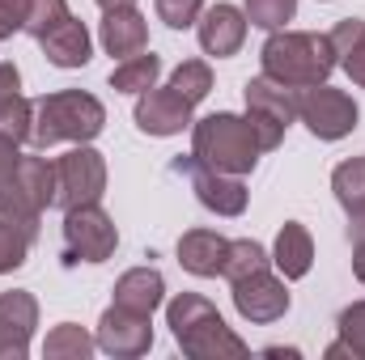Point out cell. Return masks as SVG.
<instances>
[{
    "mask_svg": "<svg viewBox=\"0 0 365 360\" xmlns=\"http://www.w3.org/2000/svg\"><path fill=\"white\" fill-rule=\"evenodd\" d=\"M353 271L365 284V216H353Z\"/></svg>",
    "mask_w": 365,
    "mask_h": 360,
    "instance_id": "cell-34",
    "label": "cell"
},
{
    "mask_svg": "<svg viewBox=\"0 0 365 360\" xmlns=\"http://www.w3.org/2000/svg\"><path fill=\"white\" fill-rule=\"evenodd\" d=\"M38 47H43V55H47L56 68H86V64H90V30H86V21H77L73 13H68L60 26H51V30L38 38Z\"/></svg>",
    "mask_w": 365,
    "mask_h": 360,
    "instance_id": "cell-16",
    "label": "cell"
},
{
    "mask_svg": "<svg viewBox=\"0 0 365 360\" xmlns=\"http://www.w3.org/2000/svg\"><path fill=\"white\" fill-rule=\"evenodd\" d=\"M200 9H204V0H158V17L170 30H187L200 17Z\"/></svg>",
    "mask_w": 365,
    "mask_h": 360,
    "instance_id": "cell-31",
    "label": "cell"
},
{
    "mask_svg": "<svg viewBox=\"0 0 365 360\" xmlns=\"http://www.w3.org/2000/svg\"><path fill=\"white\" fill-rule=\"evenodd\" d=\"M106 191V162L102 153H93L86 144H77L73 153H64L56 162V208H81L98 203V195Z\"/></svg>",
    "mask_w": 365,
    "mask_h": 360,
    "instance_id": "cell-8",
    "label": "cell"
},
{
    "mask_svg": "<svg viewBox=\"0 0 365 360\" xmlns=\"http://www.w3.org/2000/svg\"><path fill=\"white\" fill-rule=\"evenodd\" d=\"M247 38V13H238L234 4H212L204 17H200V47L204 55H234Z\"/></svg>",
    "mask_w": 365,
    "mask_h": 360,
    "instance_id": "cell-14",
    "label": "cell"
},
{
    "mask_svg": "<svg viewBox=\"0 0 365 360\" xmlns=\"http://www.w3.org/2000/svg\"><path fill=\"white\" fill-rule=\"evenodd\" d=\"M234 305H238V314L247 318V322H276V318H284V309H289V292H284V284L276 280L272 271H251V275H242V280H234Z\"/></svg>",
    "mask_w": 365,
    "mask_h": 360,
    "instance_id": "cell-11",
    "label": "cell"
},
{
    "mask_svg": "<svg viewBox=\"0 0 365 360\" xmlns=\"http://www.w3.org/2000/svg\"><path fill=\"white\" fill-rule=\"evenodd\" d=\"M166 327L175 331V344L182 348V356H191V360H242L251 352L225 327L217 305L204 301L200 292H179L166 305Z\"/></svg>",
    "mask_w": 365,
    "mask_h": 360,
    "instance_id": "cell-1",
    "label": "cell"
},
{
    "mask_svg": "<svg viewBox=\"0 0 365 360\" xmlns=\"http://www.w3.org/2000/svg\"><path fill=\"white\" fill-rule=\"evenodd\" d=\"M102 47H106V55H119V60H132V55H140L149 47V26L136 13V4L132 9H106V17H102Z\"/></svg>",
    "mask_w": 365,
    "mask_h": 360,
    "instance_id": "cell-15",
    "label": "cell"
},
{
    "mask_svg": "<svg viewBox=\"0 0 365 360\" xmlns=\"http://www.w3.org/2000/svg\"><path fill=\"white\" fill-rule=\"evenodd\" d=\"M297 102V119L319 136V140H340L357 127V102L340 90H327V85H306V90H293Z\"/></svg>",
    "mask_w": 365,
    "mask_h": 360,
    "instance_id": "cell-7",
    "label": "cell"
},
{
    "mask_svg": "<svg viewBox=\"0 0 365 360\" xmlns=\"http://www.w3.org/2000/svg\"><path fill=\"white\" fill-rule=\"evenodd\" d=\"M327 38H331V47H336V64L353 77V85L365 90V21L344 17Z\"/></svg>",
    "mask_w": 365,
    "mask_h": 360,
    "instance_id": "cell-20",
    "label": "cell"
},
{
    "mask_svg": "<svg viewBox=\"0 0 365 360\" xmlns=\"http://www.w3.org/2000/svg\"><path fill=\"white\" fill-rule=\"evenodd\" d=\"M340 356L365 360V301L349 305L340 314V339L327 348V360H340Z\"/></svg>",
    "mask_w": 365,
    "mask_h": 360,
    "instance_id": "cell-24",
    "label": "cell"
},
{
    "mask_svg": "<svg viewBox=\"0 0 365 360\" xmlns=\"http://www.w3.org/2000/svg\"><path fill=\"white\" fill-rule=\"evenodd\" d=\"M98 348L106 352V356H145L149 348H153V327H149V314H132V309H123V305H110L106 314H102V322H98Z\"/></svg>",
    "mask_w": 365,
    "mask_h": 360,
    "instance_id": "cell-10",
    "label": "cell"
},
{
    "mask_svg": "<svg viewBox=\"0 0 365 360\" xmlns=\"http://www.w3.org/2000/svg\"><path fill=\"white\" fill-rule=\"evenodd\" d=\"M264 77H272L289 90L323 85L336 68V47L327 34H306V30H272V38L259 51Z\"/></svg>",
    "mask_w": 365,
    "mask_h": 360,
    "instance_id": "cell-2",
    "label": "cell"
},
{
    "mask_svg": "<svg viewBox=\"0 0 365 360\" xmlns=\"http://www.w3.org/2000/svg\"><path fill=\"white\" fill-rule=\"evenodd\" d=\"M30 123H34V106L21 97V93H13V97H4L0 102V132L9 136V140H30Z\"/></svg>",
    "mask_w": 365,
    "mask_h": 360,
    "instance_id": "cell-27",
    "label": "cell"
},
{
    "mask_svg": "<svg viewBox=\"0 0 365 360\" xmlns=\"http://www.w3.org/2000/svg\"><path fill=\"white\" fill-rule=\"evenodd\" d=\"M34 327H38V301L26 288L0 292V360H26Z\"/></svg>",
    "mask_w": 365,
    "mask_h": 360,
    "instance_id": "cell-12",
    "label": "cell"
},
{
    "mask_svg": "<svg viewBox=\"0 0 365 360\" xmlns=\"http://www.w3.org/2000/svg\"><path fill=\"white\" fill-rule=\"evenodd\" d=\"M175 174H187V179H191L195 199H200L208 212H217V216H242V212H247V186L238 182V174L208 170V166H200L195 157H179V162H175Z\"/></svg>",
    "mask_w": 365,
    "mask_h": 360,
    "instance_id": "cell-9",
    "label": "cell"
},
{
    "mask_svg": "<svg viewBox=\"0 0 365 360\" xmlns=\"http://www.w3.org/2000/svg\"><path fill=\"white\" fill-rule=\"evenodd\" d=\"M264 268H268V250H264L259 242H251V238H238V242H230V250H225L221 275L234 284V280H242V275H251V271H264Z\"/></svg>",
    "mask_w": 365,
    "mask_h": 360,
    "instance_id": "cell-25",
    "label": "cell"
},
{
    "mask_svg": "<svg viewBox=\"0 0 365 360\" xmlns=\"http://www.w3.org/2000/svg\"><path fill=\"white\" fill-rule=\"evenodd\" d=\"M26 9H30V0H0V43L26 26Z\"/></svg>",
    "mask_w": 365,
    "mask_h": 360,
    "instance_id": "cell-32",
    "label": "cell"
},
{
    "mask_svg": "<svg viewBox=\"0 0 365 360\" xmlns=\"http://www.w3.org/2000/svg\"><path fill=\"white\" fill-rule=\"evenodd\" d=\"M132 4H136V0H98L102 13H106V9H132Z\"/></svg>",
    "mask_w": 365,
    "mask_h": 360,
    "instance_id": "cell-36",
    "label": "cell"
},
{
    "mask_svg": "<svg viewBox=\"0 0 365 360\" xmlns=\"http://www.w3.org/2000/svg\"><path fill=\"white\" fill-rule=\"evenodd\" d=\"M30 242H34V238H30L26 229H17L13 221L0 216V275H4V271H17L21 263H26Z\"/></svg>",
    "mask_w": 365,
    "mask_h": 360,
    "instance_id": "cell-28",
    "label": "cell"
},
{
    "mask_svg": "<svg viewBox=\"0 0 365 360\" xmlns=\"http://www.w3.org/2000/svg\"><path fill=\"white\" fill-rule=\"evenodd\" d=\"M297 13V0H247V21L259 30H280Z\"/></svg>",
    "mask_w": 365,
    "mask_h": 360,
    "instance_id": "cell-30",
    "label": "cell"
},
{
    "mask_svg": "<svg viewBox=\"0 0 365 360\" xmlns=\"http://www.w3.org/2000/svg\"><path fill=\"white\" fill-rule=\"evenodd\" d=\"M272 263H276V271H280L284 280H302V275L310 271V263H314V242H310L306 225L289 221V225H284V229L276 233Z\"/></svg>",
    "mask_w": 365,
    "mask_h": 360,
    "instance_id": "cell-19",
    "label": "cell"
},
{
    "mask_svg": "<svg viewBox=\"0 0 365 360\" xmlns=\"http://www.w3.org/2000/svg\"><path fill=\"white\" fill-rule=\"evenodd\" d=\"M106 123V110L93 93L81 90H60L47 93L34 102V123H30V140L38 149H51L60 140H73V144H90L93 136L102 132Z\"/></svg>",
    "mask_w": 365,
    "mask_h": 360,
    "instance_id": "cell-3",
    "label": "cell"
},
{
    "mask_svg": "<svg viewBox=\"0 0 365 360\" xmlns=\"http://www.w3.org/2000/svg\"><path fill=\"white\" fill-rule=\"evenodd\" d=\"M242 93H247V123L255 127V140L268 153V149H276L284 140V127L297 119L293 90L272 81V77H255V81H247Z\"/></svg>",
    "mask_w": 365,
    "mask_h": 360,
    "instance_id": "cell-6",
    "label": "cell"
},
{
    "mask_svg": "<svg viewBox=\"0 0 365 360\" xmlns=\"http://www.w3.org/2000/svg\"><path fill=\"white\" fill-rule=\"evenodd\" d=\"M93 348H98V339L86 335L81 327H73V322H64V327H56L51 335H47V344H43V356L47 360H90Z\"/></svg>",
    "mask_w": 365,
    "mask_h": 360,
    "instance_id": "cell-23",
    "label": "cell"
},
{
    "mask_svg": "<svg viewBox=\"0 0 365 360\" xmlns=\"http://www.w3.org/2000/svg\"><path fill=\"white\" fill-rule=\"evenodd\" d=\"M119 246V233L110 225V216L98 203H81L64 212V263H106Z\"/></svg>",
    "mask_w": 365,
    "mask_h": 360,
    "instance_id": "cell-5",
    "label": "cell"
},
{
    "mask_svg": "<svg viewBox=\"0 0 365 360\" xmlns=\"http://www.w3.org/2000/svg\"><path fill=\"white\" fill-rule=\"evenodd\" d=\"M158 73H162V60L140 51V55L123 60V64L110 73V90H119V93H145V90H153Z\"/></svg>",
    "mask_w": 365,
    "mask_h": 360,
    "instance_id": "cell-22",
    "label": "cell"
},
{
    "mask_svg": "<svg viewBox=\"0 0 365 360\" xmlns=\"http://www.w3.org/2000/svg\"><path fill=\"white\" fill-rule=\"evenodd\" d=\"M162 297H166V280H162V271H153V268H132L115 280V305H123L132 314H149L153 318Z\"/></svg>",
    "mask_w": 365,
    "mask_h": 360,
    "instance_id": "cell-17",
    "label": "cell"
},
{
    "mask_svg": "<svg viewBox=\"0 0 365 360\" xmlns=\"http://www.w3.org/2000/svg\"><path fill=\"white\" fill-rule=\"evenodd\" d=\"M68 17V0H30V9H26V34H34V38H43L51 26H60Z\"/></svg>",
    "mask_w": 365,
    "mask_h": 360,
    "instance_id": "cell-29",
    "label": "cell"
},
{
    "mask_svg": "<svg viewBox=\"0 0 365 360\" xmlns=\"http://www.w3.org/2000/svg\"><path fill=\"white\" fill-rule=\"evenodd\" d=\"M17 166H21V153H17V140H9L4 132H0V186L17 174Z\"/></svg>",
    "mask_w": 365,
    "mask_h": 360,
    "instance_id": "cell-33",
    "label": "cell"
},
{
    "mask_svg": "<svg viewBox=\"0 0 365 360\" xmlns=\"http://www.w3.org/2000/svg\"><path fill=\"white\" fill-rule=\"evenodd\" d=\"M170 90L179 93L182 102H204L208 90H212V73H208V64L204 60H182L179 68H175V77H170Z\"/></svg>",
    "mask_w": 365,
    "mask_h": 360,
    "instance_id": "cell-26",
    "label": "cell"
},
{
    "mask_svg": "<svg viewBox=\"0 0 365 360\" xmlns=\"http://www.w3.org/2000/svg\"><path fill=\"white\" fill-rule=\"evenodd\" d=\"M259 140H255V127L238 115H208L195 123V136H191V157L208 170H221V174H251L255 162H259Z\"/></svg>",
    "mask_w": 365,
    "mask_h": 360,
    "instance_id": "cell-4",
    "label": "cell"
},
{
    "mask_svg": "<svg viewBox=\"0 0 365 360\" xmlns=\"http://www.w3.org/2000/svg\"><path fill=\"white\" fill-rule=\"evenodd\" d=\"M331 191H336V199H340V208L349 216H365V157H353V162L336 166Z\"/></svg>",
    "mask_w": 365,
    "mask_h": 360,
    "instance_id": "cell-21",
    "label": "cell"
},
{
    "mask_svg": "<svg viewBox=\"0 0 365 360\" xmlns=\"http://www.w3.org/2000/svg\"><path fill=\"white\" fill-rule=\"evenodd\" d=\"M225 250H230V242H225L221 233H212V229H191V233H182V242H179V263L191 271V275H221Z\"/></svg>",
    "mask_w": 365,
    "mask_h": 360,
    "instance_id": "cell-18",
    "label": "cell"
},
{
    "mask_svg": "<svg viewBox=\"0 0 365 360\" xmlns=\"http://www.w3.org/2000/svg\"><path fill=\"white\" fill-rule=\"evenodd\" d=\"M13 93H21V77H17L13 64H0V102L13 97Z\"/></svg>",
    "mask_w": 365,
    "mask_h": 360,
    "instance_id": "cell-35",
    "label": "cell"
},
{
    "mask_svg": "<svg viewBox=\"0 0 365 360\" xmlns=\"http://www.w3.org/2000/svg\"><path fill=\"white\" fill-rule=\"evenodd\" d=\"M191 123V102H182L179 93L170 90H145L136 97V127L149 136H179Z\"/></svg>",
    "mask_w": 365,
    "mask_h": 360,
    "instance_id": "cell-13",
    "label": "cell"
}]
</instances>
